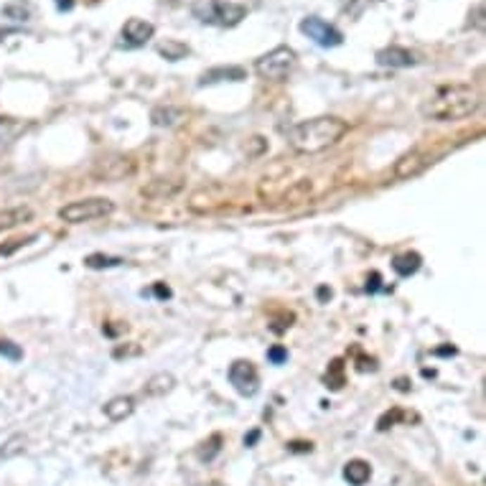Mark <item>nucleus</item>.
Instances as JSON below:
<instances>
[{"mask_svg":"<svg viewBox=\"0 0 486 486\" xmlns=\"http://www.w3.org/2000/svg\"><path fill=\"white\" fill-rule=\"evenodd\" d=\"M313 199V181L311 179H300L295 181V184H290V186L283 191V201L286 204H303V201H311Z\"/></svg>","mask_w":486,"mask_h":486,"instance_id":"4468645a","label":"nucleus"},{"mask_svg":"<svg viewBox=\"0 0 486 486\" xmlns=\"http://www.w3.org/2000/svg\"><path fill=\"white\" fill-rule=\"evenodd\" d=\"M196 15H199L204 23L237 26V23L247 15V8L237 6V3H224V0H207L204 6L196 8Z\"/></svg>","mask_w":486,"mask_h":486,"instance_id":"39448f33","label":"nucleus"},{"mask_svg":"<svg viewBox=\"0 0 486 486\" xmlns=\"http://www.w3.org/2000/svg\"><path fill=\"white\" fill-rule=\"evenodd\" d=\"M293 451H311V443H293Z\"/></svg>","mask_w":486,"mask_h":486,"instance_id":"473e14b6","label":"nucleus"},{"mask_svg":"<svg viewBox=\"0 0 486 486\" xmlns=\"http://www.w3.org/2000/svg\"><path fill=\"white\" fill-rule=\"evenodd\" d=\"M229 385L237 390L245 397H252L260 387V374H257V366L250 359H237L229 366Z\"/></svg>","mask_w":486,"mask_h":486,"instance_id":"0eeeda50","label":"nucleus"},{"mask_svg":"<svg viewBox=\"0 0 486 486\" xmlns=\"http://www.w3.org/2000/svg\"><path fill=\"white\" fill-rule=\"evenodd\" d=\"M481 105L479 92L468 84H446L435 94H430L423 105L420 115L423 120L430 122H456L463 117H471Z\"/></svg>","mask_w":486,"mask_h":486,"instance_id":"f257e3e1","label":"nucleus"},{"mask_svg":"<svg viewBox=\"0 0 486 486\" xmlns=\"http://www.w3.org/2000/svg\"><path fill=\"white\" fill-rule=\"evenodd\" d=\"M135 354H140V347H133V349L117 347V349H115V357H117V359H122V357H135Z\"/></svg>","mask_w":486,"mask_h":486,"instance_id":"c85d7f7f","label":"nucleus"},{"mask_svg":"<svg viewBox=\"0 0 486 486\" xmlns=\"http://www.w3.org/2000/svg\"><path fill=\"white\" fill-rule=\"evenodd\" d=\"M219 443H222L219 435H212V440H209V443H204V448L199 451V459H201V461H212L214 456L219 453V448H222Z\"/></svg>","mask_w":486,"mask_h":486,"instance_id":"b1692460","label":"nucleus"},{"mask_svg":"<svg viewBox=\"0 0 486 486\" xmlns=\"http://www.w3.org/2000/svg\"><path fill=\"white\" fill-rule=\"evenodd\" d=\"M423 265V257L418 252H402L392 260V270L399 278H407V275H415Z\"/></svg>","mask_w":486,"mask_h":486,"instance_id":"6ab92c4d","label":"nucleus"},{"mask_svg":"<svg viewBox=\"0 0 486 486\" xmlns=\"http://www.w3.org/2000/svg\"><path fill=\"white\" fill-rule=\"evenodd\" d=\"M300 31H303V34H306L308 39L313 41V44H319V46H324V49L339 46L341 41H344V36H341L336 28L328 26L326 20L316 18V15L300 20Z\"/></svg>","mask_w":486,"mask_h":486,"instance_id":"6e6552de","label":"nucleus"},{"mask_svg":"<svg viewBox=\"0 0 486 486\" xmlns=\"http://www.w3.org/2000/svg\"><path fill=\"white\" fill-rule=\"evenodd\" d=\"M122 257H110V255H102V252H94L84 257V265L92 267V270H102V267H117L122 265Z\"/></svg>","mask_w":486,"mask_h":486,"instance_id":"5701e85b","label":"nucleus"},{"mask_svg":"<svg viewBox=\"0 0 486 486\" xmlns=\"http://www.w3.org/2000/svg\"><path fill=\"white\" fill-rule=\"evenodd\" d=\"M23 122L15 120V117H8V115H0V155L6 153L8 148L13 146L15 138L23 133Z\"/></svg>","mask_w":486,"mask_h":486,"instance_id":"ddd939ff","label":"nucleus"},{"mask_svg":"<svg viewBox=\"0 0 486 486\" xmlns=\"http://www.w3.org/2000/svg\"><path fill=\"white\" fill-rule=\"evenodd\" d=\"M153 23H148L143 18H130L122 28V39H125L127 46H143L151 36H153Z\"/></svg>","mask_w":486,"mask_h":486,"instance_id":"9b49d317","label":"nucleus"},{"mask_svg":"<svg viewBox=\"0 0 486 486\" xmlns=\"http://www.w3.org/2000/svg\"><path fill=\"white\" fill-rule=\"evenodd\" d=\"M369 476H372V466L362 459L349 461L347 466H344V479L352 486H364L366 481H369Z\"/></svg>","mask_w":486,"mask_h":486,"instance_id":"f3484780","label":"nucleus"},{"mask_svg":"<svg viewBox=\"0 0 486 486\" xmlns=\"http://www.w3.org/2000/svg\"><path fill=\"white\" fill-rule=\"evenodd\" d=\"M135 174V160L127 155H107L92 166V179L97 181H122Z\"/></svg>","mask_w":486,"mask_h":486,"instance_id":"423d86ee","label":"nucleus"},{"mask_svg":"<svg viewBox=\"0 0 486 486\" xmlns=\"http://www.w3.org/2000/svg\"><path fill=\"white\" fill-rule=\"evenodd\" d=\"M184 191V179H153L140 188V196L148 201H171Z\"/></svg>","mask_w":486,"mask_h":486,"instance_id":"1a4fd4ad","label":"nucleus"},{"mask_svg":"<svg viewBox=\"0 0 486 486\" xmlns=\"http://www.w3.org/2000/svg\"><path fill=\"white\" fill-rule=\"evenodd\" d=\"M433 163V158H430V153H420V151H413V153H405L402 158L395 163V179L399 181H407V179H415V176H420L423 171H426L428 166Z\"/></svg>","mask_w":486,"mask_h":486,"instance_id":"9d476101","label":"nucleus"},{"mask_svg":"<svg viewBox=\"0 0 486 486\" xmlns=\"http://www.w3.org/2000/svg\"><path fill=\"white\" fill-rule=\"evenodd\" d=\"M0 354H3V357H8V359H13V362H18L20 357H23L20 347H18V344H13V341H0Z\"/></svg>","mask_w":486,"mask_h":486,"instance_id":"a878e982","label":"nucleus"},{"mask_svg":"<svg viewBox=\"0 0 486 486\" xmlns=\"http://www.w3.org/2000/svg\"><path fill=\"white\" fill-rule=\"evenodd\" d=\"M347 133H349L347 120L333 117V115H324V117H311V120H303L290 127L288 143H290V148H293L295 153L313 155L336 146Z\"/></svg>","mask_w":486,"mask_h":486,"instance_id":"f03ea898","label":"nucleus"},{"mask_svg":"<svg viewBox=\"0 0 486 486\" xmlns=\"http://www.w3.org/2000/svg\"><path fill=\"white\" fill-rule=\"evenodd\" d=\"M155 293H158L160 298H168V295H171V290H168V288H163V286H155Z\"/></svg>","mask_w":486,"mask_h":486,"instance_id":"2f4dec72","label":"nucleus"},{"mask_svg":"<svg viewBox=\"0 0 486 486\" xmlns=\"http://www.w3.org/2000/svg\"><path fill=\"white\" fill-rule=\"evenodd\" d=\"M380 273H372V278L366 280V290H369V293H374V290H380Z\"/></svg>","mask_w":486,"mask_h":486,"instance_id":"c756f323","label":"nucleus"},{"mask_svg":"<svg viewBox=\"0 0 486 486\" xmlns=\"http://www.w3.org/2000/svg\"><path fill=\"white\" fill-rule=\"evenodd\" d=\"M174 387H176V377H174V374L158 372V374H153V377L146 382V395H148V397H160V395L171 392Z\"/></svg>","mask_w":486,"mask_h":486,"instance_id":"a211bd4d","label":"nucleus"},{"mask_svg":"<svg viewBox=\"0 0 486 486\" xmlns=\"http://www.w3.org/2000/svg\"><path fill=\"white\" fill-rule=\"evenodd\" d=\"M151 120H153V125L158 127H174L176 122L184 120V110L181 107H155L153 113H151Z\"/></svg>","mask_w":486,"mask_h":486,"instance_id":"aec40b11","label":"nucleus"},{"mask_svg":"<svg viewBox=\"0 0 486 486\" xmlns=\"http://www.w3.org/2000/svg\"><path fill=\"white\" fill-rule=\"evenodd\" d=\"M295 67V51L288 46H278L273 49L270 53L260 56L255 61V72L260 74L262 79H270V82H280L286 79L288 74L293 72Z\"/></svg>","mask_w":486,"mask_h":486,"instance_id":"20e7f679","label":"nucleus"},{"mask_svg":"<svg viewBox=\"0 0 486 486\" xmlns=\"http://www.w3.org/2000/svg\"><path fill=\"white\" fill-rule=\"evenodd\" d=\"M267 359L273 362V364H283V362L288 359V349L286 347H273L270 352H267Z\"/></svg>","mask_w":486,"mask_h":486,"instance_id":"cd10ccee","label":"nucleus"},{"mask_svg":"<svg viewBox=\"0 0 486 486\" xmlns=\"http://www.w3.org/2000/svg\"><path fill=\"white\" fill-rule=\"evenodd\" d=\"M240 82L245 79V69L240 67H226V69H209V72H204V77L199 79V84H214V82Z\"/></svg>","mask_w":486,"mask_h":486,"instance_id":"412c9836","label":"nucleus"},{"mask_svg":"<svg viewBox=\"0 0 486 486\" xmlns=\"http://www.w3.org/2000/svg\"><path fill=\"white\" fill-rule=\"evenodd\" d=\"M158 53L160 56H166L168 61H179V59H184V56H188V46L186 44H179V41H166V44H160L158 46Z\"/></svg>","mask_w":486,"mask_h":486,"instance_id":"4be33fe9","label":"nucleus"},{"mask_svg":"<svg viewBox=\"0 0 486 486\" xmlns=\"http://www.w3.org/2000/svg\"><path fill=\"white\" fill-rule=\"evenodd\" d=\"M115 212V204L105 196H92V199H79L72 201L67 207L59 209V217L69 224H84V222H94L102 219V217H110Z\"/></svg>","mask_w":486,"mask_h":486,"instance_id":"7ed1b4c3","label":"nucleus"},{"mask_svg":"<svg viewBox=\"0 0 486 486\" xmlns=\"http://www.w3.org/2000/svg\"><path fill=\"white\" fill-rule=\"evenodd\" d=\"M34 240V237H31ZM31 240H13V242H8V245H0V257H6V255H13L15 250H20L23 245H28Z\"/></svg>","mask_w":486,"mask_h":486,"instance_id":"bb28decb","label":"nucleus"},{"mask_svg":"<svg viewBox=\"0 0 486 486\" xmlns=\"http://www.w3.org/2000/svg\"><path fill=\"white\" fill-rule=\"evenodd\" d=\"M135 410V399L133 397H125V395H120V397H113L110 402L105 405V415L113 423H120V420L130 418Z\"/></svg>","mask_w":486,"mask_h":486,"instance_id":"2eb2a0df","label":"nucleus"},{"mask_svg":"<svg viewBox=\"0 0 486 486\" xmlns=\"http://www.w3.org/2000/svg\"><path fill=\"white\" fill-rule=\"evenodd\" d=\"M20 443H26V438H23V435H13V438L6 443V448L0 451V456H3V459H11V456L20 453V451H23V446H20Z\"/></svg>","mask_w":486,"mask_h":486,"instance_id":"393cba45","label":"nucleus"},{"mask_svg":"<svg viewBox=\"0 0 486 486\" xmlns=\"http://www.w3.org/2000/svg\"><path fill=\"white\" fill-rule=\"evenodd\" d=\"M377 64H382V67H413L415 64V56L413 51H407V49L402 46H390V49H382V51H377Z\"/></svg>","mask_w":486,"mask_h":486,"instance_id":"f8f14e48","label":"nucleus"},{"mask_svg":"<svg viewBox=\"0 0 486 486\" xmlns=\"http://www.w3.org/2000/svg\"><path fill=\"white\" fill-rule=\"evenodd\" d=\"M72 8H74V0H56V11H61V13L72 11Z\"/></svg>","mask_w":486,"mask_h":486,"instance_id":"7c9ffc66","label":"nucleus"},{"mask_svg":"<svg viewBox=\"0 0 486 486\" xmlns=\"http://www.w3.org/2000/svg\"><path fill=\"white\" fill-rule=\"evenodd\" d=\"M34 217V212L28 207H8V209H0V232H8L13 226L23 224Z\"/></svg>","mask_w":486,"mask_h":486,"instance_id":"dca6fc26","label":"nucleus"}]
</instances>
